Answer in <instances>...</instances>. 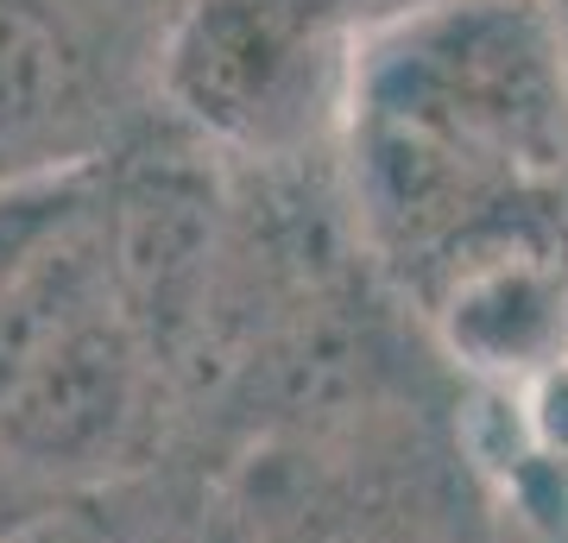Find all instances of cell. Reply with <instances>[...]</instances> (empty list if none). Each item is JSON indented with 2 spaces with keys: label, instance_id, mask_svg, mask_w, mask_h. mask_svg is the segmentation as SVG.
Instances as JSON below:
<instances>
[{
  "label": "cell",
  "instance_id": "obj_4",
  "mask_svg": "<svg viewBox=\"0 0 568 543\" xmlns=\"http://www.w3.org/2000/svg\"><path fill=\"white\" fill-rule=\"evenodd\" d=\"M102 202V171H70V178H32L0 183V291L39 265L51 247L82 228Z\"/></svg>",
  "mask_w": 568,
  "mask_h": 543
},
{
  "label": "cell",
  "instance_id": "obj_2",
  "mask_svg": "<svg viewBox=\"0 0 568 543\" xmlns=\"http://www.w3.org/2000/svg\"><path fill=\"white\" fill-rule=\"evenodd\" d=\"M443 0H190L164 108L241 164L335 159L354 63Z\"/></svg>",
  "mask_w": 568,
  "mask_h": 543
},
{
  "label": "cell",
  "instance_id": "obj_7",
  "mask_svg": "<svg viewBox=\"0 0 568 543\" xmlns=\"http://www.w3.org/2000/svg\"><path fill=\"white\" fill-rule=\"evenodd\" d=\"M58 505H70L63 493H51L44 481H32L20 462L0 455V543H20L32 524H44Z\"/></svg>",
  "mask_w": 568,
  "mask_h": 543
},
{
  "label": "cell",
  "instance_id": "obj_10",
  "mask_svg": "<svg viewBox=\"0 0 568 543\" xmlns=\"http://www.w3.org/2000/svg\"><path fill=\"white\" fill-rule=\"evenodd\" d=\"M152 531H159V519H145V524H140V543H152Z\"/></svg>",
  "mask_w": 568,
  "mask_h": 543
},
{
  "label": "cell",
  "instance_id": "obj_1",
  "mask_svg": "<svg viewBox=\"0 0 568 543\" xmlns=\"http://www.w3.org/2000/svg\"><path fill=\"white\" fill-rule=\"evenodd\" d=\"M361 253L410 303L462 247L568 209V44L549 0H443L361 51L335 140Z\"/></svg>",
  "mask_w": 568,
  "mask_h": 543
},
{
  "label": "cell",
  "instance_id": "obj_6",
  "mask_svg": "<svg viewBox=\"0 0 568 543\" xmlns=\"http://www.w3.org/2000/svg\"><path fill=\"white\" fill-rule=\"evenodd\" d=\"M133 505V486L121 493H102V500H70L58 505L44 524H32L20 543H140V512H126Z\"/></svg>",
  "mask_w": 568,
  "mask_h": 543
},
{
  "label": "cell",
  "instance_id": "obj_3",
  "mask_svg": "<svg viewBox=\"0 0 568 543\" xmlns=\"http://www.w3.org/2000/svg\"><path fill=\"white\" fill-rule=\"evenodd\" d=\"M190 0H0V183L102 171L164 114Z\"/></svg>",
  "mask_w": 568,
  "mask_h": 543
},
{
  "label": "cell",
  "instance_id": "obj_5",
  "mask_svg": "<svg viewBox=\"0 0 568 543\" xmlns=\"http://www.w3.org/2000/svg\"><path fill=\"white\" fill-rule=\"evenodd\" d=\"M152 543H272V531H265L260 505L246 500V486L222 474V481L190 486V500L159 519Z\"/></svg>",
  "mask_w": 568,
  "mask_h": 543
},
{
  "label": "cell",
  "instance_id": "obj_9",
  "mask_svg": "<svg viewBox=\"0 0 568 543\" xmlns=\"http://www.w3.org/2000/svg\"><path fill=\"white\" fill-rule=\"evenodd\" d=\"M556 7V20H562V44H568V0H549Z\"/></svg>",
  "mask_w": 568,
  "mask_h": 543
},
{
  "label": "cell",
  "instance_id": "obj_8",
  "mask_svg": "<svg viewBox=\"0 0 568 543\" xmlns=\"http://www.w3.org/2000/svg\"><path fill=\"white\" fill-rule=\"evenodd\" d=\"M499 543H568V537H549V531H530V524L506 519L499 524Z\"/></svg>",
  "mask_w": 568,
  "mask_h": 543
}]
</instances>
